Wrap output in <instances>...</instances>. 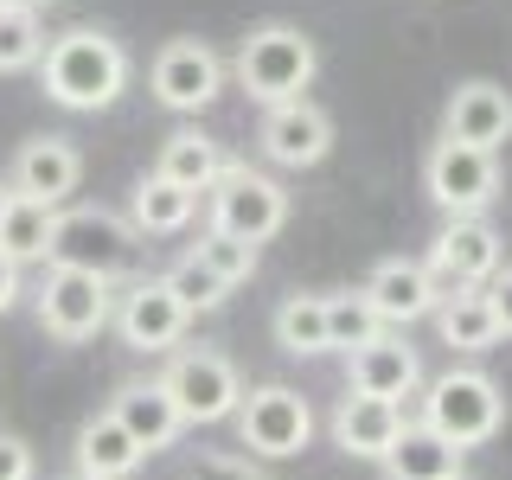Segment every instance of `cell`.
Here are the masks:
<instances>
[{"label": "cell", "mask_w": 512, "mask_h": 480, "mask_svg": "<svg viewBox=\"0 0 512 480\" xmlns=\"http://www.w3.org/2000/svg\"><path fill=\"white\" fill-rule=\"evenodd\" d=\"M7 205H13V186H7V180H0V218H7Z\"/></svg>", "instance_id": "cell-36"}, {"label": "cell", "mask_w": 512, "mask_h": 480, "mask_svg": "<svg viewBox=\"0 0 512 480\" xmlns=\"http://www.w3.org/2000/svg\"><path fill=\"white\" fill-rule=\"evenodd\" d=\"M0 7H32V13H39V7H52V0H0Z\"/></svg>", "instance_id": "cell-35"}, {"label": "cell", "mask_w": 512, "mask_h": 480, "mask_svg": "<svg viewBox=\"0 0 512 480\" xmlns=\"http://www.w3.org/2000/svg\"><path fill=\"white\" fill-rule=\"evenodd\" d=\"M404 436V404H384V397H359L346 391L340 410H333V442L359 461H384Z\"/></svg>", "instance_id": "cell-19"}, {"label": "cell", "mask_w": 512, "mask_h": 480, "mask_svg": "<svg viewBox=\"0 0 512 480\" xmlns=\"http://www.w3.org/2000/svg\"><path fill=\"white\" fill-rule=\"evenodd\" d=\"M32 468H39V461H32V448L0 429V480H32Z\"/></svg>", "instance_id": "cell-32"}, {"label": "cell", "mask_w": 512, "mask_h": 480, "mask_svg": "<svg viewBox=\"0 0 512 480\" xmlns=\"http://www.w3.org/2000/svg\"><path fill=\"white\" fill-rule=\"evenodd\" d=\"M52 205H32V199H13L7 218H0V256H7L13 269L20 263H45V250H52Z\"/></svg>", "instance_id": "cell-25"}, {"label": "cell", "mask_w": 512, "mask_h": 480, "mask_svg": "<svg viewBox=\"0 0 512 480\" xmlns=\"http://www.w3.org/2000/svg\"><path fill=\"white\" fill-rule=\"evenodd\" d=\"M141 461H148V455H141L135 436H128L109 410H96L90 423L77 429V474H84V480H128Z\"/></svg>", "instance_id": "cell-21"}, {"label": "cell", "mask_w": 512, "mask_h": 480, "mask_svg": "<svg viewBox=\"0 0 512 480\" xmlns=\"http://www.w3.org/2000/svg\"><path fill=\"white\" fill-rule=\"evenodd\" d=\"M116 314V295H109V276H90V269H45L39 288V327L64 346H84L109 327Z\"/></svg>", "instance_id": "cell-8"}, {"label": "cell", "mask_w": 512, "mask_h": 480, "mask_svg": "<svg viewBox=\"0 0 512 480\" xmlns=\"http://www.w3.org/2000/svg\"><path fill=\"white\" fill-rule=\"evenodd\" d=\"M135 256V224L109 205H71V212L52 218V250L45 263L52 269H90V276H116V269Z\"/></svg>", "instance_id": "cell-5"}, {"label": "cell", "mask_w": 512, "mask_h": 480, "mask_svg": "<svg viewBox=\"0 0 512 480\" xmlns=\"http://www.w3.org/2000/svg\"><path fill=\"white\" fill-rule=\"evenodd\" d=\"M160 282L173 288V301H180L186 314H205V308H218V301L231 295V288H224V282L212 276V269L199 263V256H180V263H173V269H167Z\"/></svg>", "instance_id": "cell-30"}, {"label": "cell", "mask_w": 512, "mask_h": 480, "mask_svg": "<svg viewBox=\"0 0 512 480\" xmlns=\"http://www.w3.org/2000/svg\"><path fill=\"white\" fill-rule=\"evenodd\" d=\"M199 256L205 269H212V276L224 282V288H237V282H250L256 276V244H244V237H224V231H205L199 237Z\"/></svg>", "instance_id": "cell-29"}, {"label": "cell", "mask_w": 512, "mask_h": 480, "mask_svg": "<svg viewBox=\"0 0 512 480\" xmlns=\"http://www.w3.org/2000/svg\"><path fill=\"white\" fill-rule=\"evenodd\" d=\"M276 346L295 359H320L327 352V295H288L276 308Z\"/></svg>", "instance_id": "cell-26"}, {"label": "cell", "mask_w": 512, "mask_h": 480, "mask_svg": "<svg viewBox=\"0 0 512 480\" xmlns=\"http://www.w3.org/2000/svg\"><path fill=\"white\" fill-rule=\"evenodd\" d=\"M237 436L256 461H288L314 442V410L295 384H256L237 404Z\"/></svg>", "instance_id": "cell-7"}, {"label": "cell", "mask_w": 512, "mask_h": 480, "mask_svg": "<svg viewBox=\"0 0 512 480\" xmlns=\"http://www.w3.org/2000/svg\"><path fill=\"white\" fill-rule=\"evenodd\" d=\"M45 58V26L32 7H0V77L13 71H39Z\"/></svg>", "instance_id": "cell-28"}, {"label": "cell", "mask_w": 512, "mask_h": 480, "mask_svg": "<svg viewBox=\"0 0 512 480\" xmlns=\"http://www.w3.org/2000/svg\"><path fill=\"white\" fill-rule=\"evenodd\" d=\"M160 384H167L180 423H224L244 404V378H237V365L218 346H173Z\"/></svg>", "instance_id": "cell-4"}, {"label": "cell", "mask_w": 512, "mask_h": 480, "mask_svg": "<svg viewBox=\"0 0 512 480\" xmlns=\"http://www.w3.org/2000/svg\"><path fill=\"white\" fill-rule=\"evenodd\" d=\"M218 90H224V64L205 39H167L154 52V96L173 116H199Z\"/></svg>", "instance_id": "cell-12"}, {"label": "cell", "mask_w": 512, "mask_h": 480, "mask_svg": "<svg viewBox=\"0 0 512 480\" xmlns=\"http://www.w3.org/2000/svg\"><path fill=\"white\" fill-rule=\"evenodd\" d=\"M436 333H442V346H455V352H493L500 346V320H493L487 288L442 295L436 301Z\"/></svg>", "instance_id": "cell-22"}, {"label": "cell", "mask_w": 512, "mask_h": 480, "mask_svg": "<svg viewBox=\"0 0 512 480\" xmlns=\"http://www.w3.org/2000/svg\"><path fill=\"white\" fill-rule=\"evenodd\" d=\"M487 301H493V320H500V340L512 333V269H500V276L487 282Z\"/></svg>", "instance_id": "cell-33"}, {"label": "cell", "mask_w": 512, "mask_h": 480, "mask_svg": "<svg viewBox=\"0 0 512 480\" xmlns=\"http://www.w3.org/2000/svg\"><path fill=\"white\" fill-rule=\"evenodd\" d=\"M506 135H512V96L493 84V77H468V84H455V96H448V116H442V141L500 154Z\"/></svg>", "instance_id": "cell-15"}, {"label": "cell", "mask_w": 512, "mask_h": 480, "mask_svg": "<svg viewBox=\"0 0 512 480\" xmlns=\"http://www.w3.org/2000/svg\"><path fill=\"white\" fill-rule=\"evenodd\" d=\"M154 173H160L167 186H180V192H192V199H199V192H212V180L224 173V148L205 135V128H173V135L160 141Z\"/></svg>", "instance_id": "cell-20"}, {"label": "cell", "mask_w": 512, "mask_h": 480, "mask_svg": "<svg viewBox=\"0 0 512 480\" xmlns=\"http://www.w3.org/2000/svg\"><path fill=\"white\" fill-rule=\"evenodd\" d=\"M39 84L58 109H109L128 90V52L103 26H64L45 39Z\"/></svg>", "instance_id": "cell-1"}, {"label": "cell", "mask_w": 512, "mask_h": 480, "mask_svg": "<svg viewBox=\"0 0 512 480\" xmlns=\"http://www.w3.org/2000/svg\"><path fill=\"white\" fill-rule=\"evenodd\" d=\"M116 333H122V346L128 352H173L186 340V308L173 301V288L160 282V276H141V282H128L122 295H116Z\"/></svg>", "instance_id": "cell-11"}, {"label": "cell", "mask_w": 512, "mask_h": 480, "mask_svg": "<svg viewBox=\"0 0 512 480\" xmlns=\"http://www.w3.org/2000/svg\"><path fill=\"white\" fill-rule=\"evenodd\" d=\"M416 384H423V359H416V346H404L397 333H378L372 346L346 352V391H359V397L404 404V397H416Z\"/></svg>", "instance_id": "cell-16"}, {"label": "cell", "mask_w": 512, "mask_h": 480, "mask_svg": "<svg viewBox=\"0 0 512 480\" xmlns=\"http://www.w3.org/2000/svg\"><path fill=\"white\" fill-rule=\"evenodd\" d=\"M13 301H20V269H13L7 256H0V314H7Z\"/></svg>", "instance_id": "cell-34"}, {"label": "cell", "mask_w": 512, "mask_h": 480, "mask_svg": "<svg viewBox=\"0 0 512 480\" xmlns=\"http://www.w3.org/2000/svg\"><path fill=\"white\" fill-rule=\"evenodd\" d=\"M442 480H468V474H442Z\"/></svg>", "instance_id": "cell-37"}, {"label": "cell", "mask_w": 512, "mask_h": 480, "mask_svg": "<svg viewBox=\"0 0 512 480\" xmlns=\"http://www.w3.org/2000/svg\"><path fill=\"white\" fill-rule=\"evenodd\" d=\"M423 180H429V199H436L448 218H480L493 205V192H500V154L461 148V141H436Z\"/></svg>", "instance_id": "cell-9"}, {"label": "cell", "mask_w": 512, "mask_h": 480, "mask_svg": "<svg viewBox=\"0 0 512 480\" xmlns=\"http://www.w3.org/2000/svg\"><path fill=\"white\" fill-rule=\"evenodd\" d=\"M365 301H372V314L384 320V327H410V320L436 314L442 288H436V276H429L423 263H410V256H391V263L372 269V282H365Z\"/></svg>", "instance_id": "cell-17"}, {"label": "cell", "mask_w": 512, "mask_h": 480, "mask_svg": "<svg viewBox=\"0 0 512 480\" xmlns=\"http://www.w3.org/2000/svg\"><path fill=\"white\" fill-rule=\"evenodd\" d=\"M506 423V397L480 365H448L442 378H429L423 391V429H436L442 442H455L461 455L480 442H493Z\"/></svg>", "instance_id": "cell-2"}, {"label": "cell", "mask_w": 512, "mask_h": 480, "mask_svg": "<svg viewBox=\"0 0 512 480\" xmlns=\"http://www.w3.org/2000/svg\"><path fill=\"white\" fill-rule=\"evenodd\" d=\"M77 180H84V154H77L71 135H32V141H20V154H13V173H7L13 199L52 205V212L77 192Z\"/></svg>", "instance_id": "cell-13"}, {"label": "cell", "mask_w": 512, "mask_h": 480, "mask_svg": "<svg viewBox=\"0 0 512 480\" xmlns=\"http://www.w3.org/2000/svg\"><path fill=\"white\" fill-rule=\"evenodd\" d=\"M384 474H391V480H442V474H461V448L442 442L436 429H423V423H404L397 448L384 455Z\"/></svg>", "instance_id": "cell-23"}, {"label": "cell", "mask_w": 512, "mask_h": 480, "mask_svg": "<svg viewBox=\"0 0 512 480\" xmlns=\"http://www.w3.org/2000/svg\"><path fill=\"white\" fill-rule=\"evenodd\" d=\"M429 276H436L442 295H461V288H487L500 276V231L487 218H448L442 237L429 244Z\"/></svg>", "instance_id": "cell-10"}, {"label": "cell", "mask_w": 512, "mask_h": 480, "mask_svg": "<svg viewBox=\"0 0 512 480\" xmlns=\"http://www.w3.org/2000/svg\"><path fill=\"white\" fill-rule=\"evenodd\" d=\"M71 480H84V474H71Z\"/></svg>", "instance_id": "cell-38"}, {"label": "cell", "mask_w": 512, "mask_h": 480, "mask_svg": "<svg viewBox=\"0 0 512 480\" xmlns=\"http://www.w3.org/2000/svg\"><path fill=\"white\" fill-rule=\"evenodd\" d=\"M314 71H320V52H314V39H308L301 26L269 20V26H256L250 39L237 45V84H244L263 109L308 96Z\"/></svg>", "instance_id": "cell-3"}, {"label": "cell", "mask_w": 512, "mask_h": 480, "mask_svg": "<svg viewBox=\"0 0 512 480\" xmlns=\"http://www.w3.org/2000/svg\"><path fill=\"white\" fill-rule=\"evenodd\" d=\"M186 480H276V474H263L250 455H199L186 468Z\"/></svg>", "instance_id": "cell-31"}, {"label": "cell", "mask_w": 512, "mask_h": 480, "mask_svg": "<svg viewBox=\"0 0 512 480\" xmlns=\"http://www.w3.org/2000/svg\"><path fill=\"white\" fill-rule=\"evenodd\" d=\"M192 212H199V199L180 186H167L160 173H148L135 192H128V224L135 231H148V237H167V231H186Z\"/></svg>", "instance_id": "cell-24"}, {"label": "cell", "mask_w": 512, "mask_h": 480, "mask_svg": "<svg viewBox=\"0 0 512 480\" xmlns=\"http://www.w3.org/2000/svg\"><path fill=\"white\" fill-rule=\"evenodd\" d=\"M256 141H263V154L276 167H320L333 154V116L308 96H295V103L263 109V135Z\"/></svg>", "instance_id": "cell-14"}, {"label": "cell", "mask_w": 512, "mask_h": 480, "mask_svg": "<svg viewBox=\"0 0 512 480\" xmlns=\"http://www.w3.org/2000/svg\"><path fill=\"white\" fill-rule=\"evenodd\" d=\"M109 416H116L128 436H135L141 455H160V448H173V442H180V429H186L160 378H135V384H122V391L109 397Z\"/></svg>", "instance_id": "cell-18"}, {"label": "cell", "mask_w": 512, "mask_h": 480, "mask_svg": "<svg viewBox=\"0 0 512 480\" xmlns=\"http://www.w3.org/2000/svg\"><path fill=\"white\" fill-rule=\"evenodd\" d=\"M384 333V320L372 314L365 288H346V295H327V352H359Z\"/></svg>", "instance_id": "cell-27"}, {"label": "cell", "mask_w": 512, "mask_h": 480, "mask_svg": "<svg viewBox=\"0 0 512 480\" xmlns=\"http://www.w3.org/2000/svg\"><path fill=\"white\" fill-rule=\"evenodd\" d=\"M288 224V192L282 180L244 167V160H224V173L212 180V231L244 237V244H269Z\"/></svg>", "instance_id": "cell-6"}]
</instances>
